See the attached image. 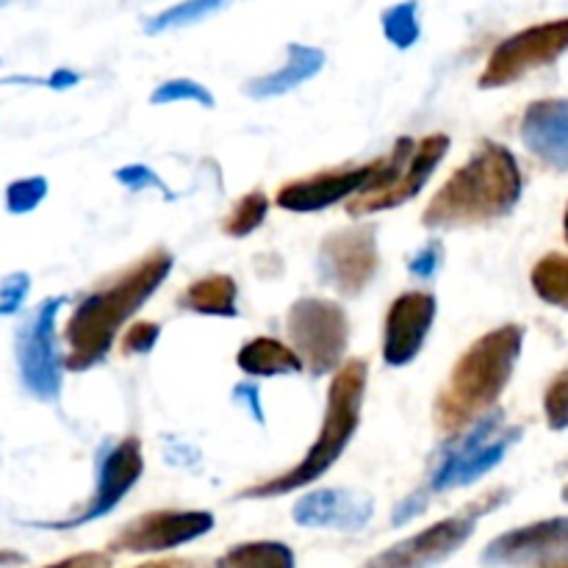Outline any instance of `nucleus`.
<instances>
[{"mask_svg":"<svg viewBox=\"0 0 568 568\" xmlns=\"http://www.w3.org/2000/svg\"><path fill=\"white\" fill-rule=\"evenodd\" d=\"M172 266L175 258L170 250L153 247L131 266L94 286L64 322V369L87 372L98 366L111 353L116 336L125 331V322L164 286Z\"/></svg>","mask_w":568,"mask_h":568,"instance_id":"1","label":"nucleus"},{"mask_svg":"<svg viewBox=\"0 0 568 568\" xmlns=\"http://www.w3.org/2000/svg\"><path fill=\"white\" fill-rule=\"evenodd\" d=\"M521 189L525 178L516 155L505 144L483 142L433 194L422 211V225L430 231L488 225L519 205Z\"/></svg>","mask_w":568,"mask_h":568,"instance_id":"2","label":"nucleus"},{"mask_svg":"<svg viewBox=\"0 0 568 568\" xmlns=\"http://www.w3.org/2000/svg\"><path fill=\"white\" fill-rule=\"evenodd\" d=\"M521 344H525V331L519 325L494 327L486 336L471 342V347L455 361L442 392L436 394L433 403L436 430L455 436L491 414L514 377Z\"/></svg>","mask_w":568,"mask_h":568,"instance_id":"3","label":"nucleus"},{"mask_svg":"<svg viewBox=\"0 0 568 568\" xmlns=\"http://www.w3.org/2000/svg\"><path fill=\"white\" fill-rule=\"evenodd\" d=\"M366 383H369V364L364 358L344 361L342 369L333 372L322 427L316 433V442L303 455V460L294 464L288 471L270 477V480L253 483L244 491H239L236 499H275L283 497V494L300 491V488L325 477L338 464L344 449L349 447V442L358 433L361 410H364L366 399Z\"/></svg>","mask_w":568,"mask_h":568,"instance_id":"4","label":"nucleus"},{"mask_svg":"<svg viewBox=\"0 0 568 568\" xmlns=\"http://www.w3.org/2000/svg\"><path fill=\"white\" fill-rule=\"evenodd\" d=\"M449 148L453 139L447 133H427L422 139L399 136L383 159L372 161V175L347 200V214L353 220H364L419 197L433 172L447 159Z\"/></svg>","mask_w":568,"mask_h":568,"instance_id":"5","label":"nucleus"},{"mask_svg":"<svg viewBox=\"0 0 568 568\" xmlns=\"http://www.w3.org/2000/svg\"><path fill=\"white\" fill-rule=\"evenodd\" d=\"M521 433L525 430L519 425L505 422V410L494 408L491 414L449 436V442L438 447L436 460L430 464V475L419 488L433 499L436 494H447L453 488H466L483 480L488 471L503 464L510 447L519 444Z\"/></svg>","mask_w":568,"mask_h":568,"instance_id":"6","label":"nucleus"},{"mask_svg":"<svg viewBox=\"0 0 568 568\" xmlns=\"http://www.w3.org/2000/svg\"><path fill=\"white\" fill-rule=\"evenodd\" d=\"M510 491L508 488H494L486 491L483 497H477L475 503L466 505L458 514L447 516V519L436 521V525L425 527L416 536L403 538L394 547L383 549L375 558H369L358 568H433L442 566L444 560L453 558L460 547H466L471 536L477 530V521L483 516L494 514L497 508H503L508 503Z\"/></svg>","mask_w":568,"mask_h":568,"instance_id":"7","label":"nucleus"},{"mask_svg":"<svg viewBox=\"0 0 568 568\" xmlns=\"http://www.w3.org/2000/svg\"><path fill=\"white\" fill-rule=\"evenodd\" d=\"M286 336L311 377L333 375L347 358L349 316L333 300L300 297L286 314Z\"/></svg>","mask_w":568,"mask_h":568,"instance_id":"8","label":"nucleus"},{"mask_svg":"<svg viewBox=\"0 0 568 568\" xmlns=\"http://www.w3.org/2000/svg\"><path fill=\"white\" fill-rule=\"evenodd\" d=\"M67 303L64 294L42 300L33 308V314L17 327L14 336V358L20 369V383L33 399L39 403H55L64 386V358H61L59 336H55V320H59L61 305Z\"/></svg>","mask_w":568,"mask_h":568,"instance_id":"9","label":"nucleus"},{"mask_svg":"<svg viewBox=\"0 0 568 568\" xmlns=\"http://www.w3.org/2000/svg\"><path fill=\"white\" fill-rule=\"evenodd\" d=\"M144 475V455L142 442L136 436L120 438L116 444L103 447L98 458V469H94V488L92 497L81 505L72 516L59 521H31V527H42V530H75V527L98 521L109 516L128 494L133 491Z\"/></svg>","mask_w":568,"mask_h":568,"instance_id":"10","label":"nucleus"},{"mask_svg":"<svg viewBox=\"0 0 568 568\" xmlns=\"http://www.w3.org/2000/svg\"><path fill=\"white\" fill-rule=\"evenodd\" d=\"M381 270L377 253V225L358 222V225L338 227L327 233L316 253V272L325 286L342 297H358L375 281Z\"/></svg>","mask_w":568,"mask_h":568,"instance_id":"11","label":"nucleus"},{"mask_svg":"<svg viewBox=\"0 0 568 568\" xmlns=\"http://www.w3.org/2000/svg\"><path fill=\"white\" fill-rule=\"evenodd\" d=\"M568 50V17L530 26L514 37L503 39L488 55V64L480 75V89H503L521 81L532 70L558 61Z\"/></svg>","mask_w":568,"mask_h":568,"instance_id":"12","label":"nucleus"},{"mask_svg":"<svg viewBox=\"0 0 568 568\" xmlns=\"http://www.w3.org/2000/svg\"><path fill=\"white\" fill-rule=\"evenodd\" d=\"M216 519L209 510H150L122 525L109 541L111 555H150L178 549L214 530Z\"/></svg>","mask_w":568,"mask_h":568,"instance_id":"13","label":"nucleus"},{"mask_svg":"<svg viewBox=\"0 0 568 568\" xmlns=\"http://www.w3.org/2000/svg\"><path fill=\"white\" fill-rule=\"evenodd\" d=\"M436 314V294L422 292V288L403 292L397 300H392L386 320H383V361L386 366L403 369L419 358Z\"/></svg>","mask_w":568,"mask_h":568,"instance_id":"14","label":"nucleus"},{"mask_svg":"<svg viewBox=\"0 0 568 568\" xmlns=\"http://www.w3.org/2000/svg\"><path fill=\"white\" fill-rule=\"evenodd\" d=\"M568 558V516L536 521L503 532L483 549L486 566H527Z\"/></svg>","mask_w":568,"mask_h":568,"instance_id":"15","label":"nucleus"},{"mask_svg":"<svg viewBox=\"0 0 568 568\" xmlns=\"http://www.w3.org/2000/svg\"><path fill=\"white\" fill-rule=\"evenodd\" d=\"M375 516V499L355 488H314L294 503V525L308 530L358 532Z\"/></svg>","mask_w":568,"mask_h":568,"instance_id":"16","label":"nucleus"},{"mask_svg":"<svg viewBox=\"0 0 568 568\" xmlns=\"http://www.w3.org/2000/svg\"><path fill=\"white\" fill-rule=\"evenodd\" d=\"M369 175L372 164L311 172V175L283 183L275 194V203L277 209L292 211V214H316V211H325L342 200L353 197Z\"/></svg>","mask_w":568,"mask_h":568,"instance_id":"17","label":"nucleus"},{"mask_svg":"<svg viewBox=\"0 0 568 568\" xmlns=\"http://www.w3.org/2000/svg\"><path fill=\"white\" fill-rule=\"evenodd\" d=\"M525 148L558 172H568V98L532 100L521 114Z\"/></svg>","mask_w":568,"mask_h":568,"instance_id":"18","label":"nucleus"},{"mask_svg":"<svg viewBox=\"0 0 568 568\" xmlns=\"http://www.w3.org/2000/svg\"><path fill=\"white\" fill-rule=\"evenodd\" d=\"M325 64H327V55L322 48H314V44L288 42L286 64L277 67V70H272V72H266V75L250 78V81L244 83V94L253 100L281 98V94L294 92L297 87L308 83L311 78L320 75L322 67Z\"/></svg>","mask_w":568,"mask_h":568,"instance_id":"19","label":"nucleus"},{"mask_svg":"<svg viewBox=\"0 0 568 568\" xmlns=\"http://www.w3.org/2000/svg\"><path fill=\"white\" fill-rule=\"evenodd\" d=\"M178 308L200 316H239V286L225 272H211L189 283L178 297Z\"/></svg>","mask_w":568,"mask_h":568,"instance_id":"20","label":"nucleus"},{"mask_svg":"<svg viewBox=\"0 0 568 568\" xmlns=\"http://www.w3.org/2000/svg\"><path fill=\"white\" fill-rule=\"evenodd\" d=\"M236 366L247 377L258 381V377H283V375H300L303 372V361L297 358L288 344L272 336H255L242 344L236 353Z\"/></svg>","mask_w":568,"mask_h":568,"instance_id":"21","label":"nucleus"},{"mask_svg":"<svg viewBox=\"0 0 568 568\" xmlns=\"http://www.w3.org/2000/svg\"><path fill=\"white\" fill-rule=\"evenodd\" d=\"M214 568H297V560L283 541H247L227 549Z\"/></svg>","mask_w":568,"mask_h":568,"instance_id":"22","label":"nucleus"},{"mask_svg":"<svg viewBox=\"0 0 568 568\" xmlns=\"http://www.w3.org/2000/svg\"><path fill=\"white\" fill-rule=\"evenodd\" d=\"M532 292L547 305L568 311V255L549 253L532 266L530 272Z\"/></svg>","mask_w":568,"mask_h":568,"instance_id":"23","label":"nucleus"},{"mask_svg":"<svg viewBox=\"0 0 568 568\" xmlns=\"http://www.w3.org/2000/svg\"><path fill=\"white\" fill-rule=\"evenodd\" d=\"M233 0H181V3L170 6V9L159 11L155 17H150L144 22V33H164L175 31V28L194 26V22H203L205 17L220 14L225 6H231Z\"/></svg>","mask_w":568,"mask_h":568,"instance_id":"24","label":"nucleus"},{"mask_svg":"<svg viewBox=\"0 0 568 568\" xmlns=\"http://www.w3.org/2000/svg\"><path fill=\"white\" fill-rule=\"evenodd\" d=\"M266 211H270V197L261 189H253L244 197H239L233 209L227 211L225 220H222V233L231 239L250 236V233H255L264 225Z\"/></svg>","mask_w":568,"mask_h":568,"instance_id":"25","label":"nucleus"},{"mask_svg":"<svg viewBox=\"0 0 568 568\" xmlns=\"http://www.w3.org/2000/svg\"><path fill=\"white\" fill-rule=\"evenodd\" d=\"M383 37L394 44L397 50H408L419 42L422 26H419V3L416 0H403V3L388 6L381 14Z\"/></svg>","mask_w":568,"mask_h":568,"instance_id":"26","label":"nucleus"},{"mask_svg":"<svg viewBox=\"0 0 568 568\" xmlns=\"http://www.w3.org/2000/svg\"><path fill=\"white\" fill-rule=\"evenodd\" d=\"M150 103L153 105H170V103H194L203 105V109H214V94L209 92V87H203L200 81L192 78H172L155 87V92L150 94Z\"/></svg>","mask_w":568,"mask_h":568,"instance_id":"27","label":"nucleus"},{"mask_svg":"<svg viewBox=\"0 0 568 568\" xmlns=\"http://www.w3.org/2000/svg\"><path fill=\"white\" fill-rule=\"evenodd\" d=\"M48 178L31 175L20 178V181H11L6 186V211L14 216L31 214L33 209H39L44 197H48Z\"/></svg>","mask_w":568,"mask_h":568,"instance_id":"28","label":"nucleus"},{"mask_svg":"<svg viewBox=\"0 0 568 568\" xmlns=\"http://www.w3.org/2000/svg\"><path fill=\"white\" fill-rule=\"evenodd\" d=\"M544 414L552 430H566L568 427V366L552 377V383L544 392Z\"/></svg>","mask_w":568,"mask_h":568,"instance_id":"29","label":"nucleus"},{"mask_svg":"<svg viewBox=\"0 0 568 568\" xmlns=\"http://www.w3.org/2000/svg\"><path fill=\"white\" fill-rule=\"evenodd\" d=\"M114 181L122 183L128 192H144V189H155V192L164 194V200H175V194H172L170 186L161 181L159 172L150 170V166H144V164L120 166V170H114Z\"/></svg>","mask_w":568,"mask_h":568,"instance_id":"30","label":"nucleus"},{"mask_svg":"<svg viewBox=\"0 0 568 568\" xmlns=\"http://www.w3.org/2000/svg\"><path fill=\"white\" fill-rule=\"evenodd\" d=\"M161 338V325L150 320H139L133 325H128V331L122 333L120 349L125 355H148L153 353L155 344Z\"/></svg>","mask_w":568,"mask_h":568,"instance_id":"31","label":"nucleus"},{"mask_svg":"<svg viewBox=\"0 0 568 568\" xmlns=\"http://www.w3.org/2000/svg\"><path fill=\"white\" fill-rule=\"evenodd\" d=\"M31 292V275L28 272H11L0 281V316H14Z\"/></svg>","mask_w":568,"mask_h":568,"instance_id":"32","label":"nucleus"},{"mask_svg":"<svg viewBox=\"0 0 568 568\" xmlns=\"http://www.w3.org/2000/svg\"><path fill=\"white\" fill-rule=\"evenodd\" d=\"M442 264H444V244L438 242V239H433V242H427L425 247L410 258L408 272L414 277H419V281H430V277L438 275Z\"/></svg>","mask_w":568,"mask_h":568,"instance_id":"33","label":"nucleus"},{"mask_svg":"<svg viewBox=\"0 0 568 568\" xmlns=\"http://www.w3.org/2000/svg\"><path fill=\"white\" fill-rule=\"evenodd\" d=\"M111 566V555L105 552H78L70 555L64 560H55V564H48L42 568H109Z\"/></svg>","mask_w":568,"mask_h":568,"instance_id":"34","label":"nucleus"},{"mask_svg":"<svg viewBox=\"0 0 568 568\" xmlns=\"http://www.w3.org/2000/svg\"><path fill=\"white\" fill-rule=\"evenodd\" d=\"M233 397H236V403L247 405L250 416H253L258 425H264V408H261V397H258V388L253 386V383H239L236 388H233Z\"/></svg>","mask_w":568,"mask_h":568,"instance_id":"35","label":"nucleus"},{"mask_svg":"<svg viewBox=\"0 0 568 568\" xmlns=\"http://www.w3.org/2000/svg\"><path fill=\"white\" fill-rule=\"evenodd\" d=\"M78 81H81V75H78L75 70H70V67H61V70H55L53 75L44 78V87H50V89H55V92H61V89L75 87Z\"/></svg>","mask_w":568,"mask_h":568,"instance_id":"36","label":"nucleus"},{"mask_svg":"<svg viewBox=\"0 0 568 568\" xmlns=\"http://www.w3.org/2000/svg\"><path fill=\"white\" fill-rule=\"evenodd\" d=\"M136 568H203V564H197V560H186V558H164V560H150V564H142Z\"/></svg>","mask_w":568,"mask_h":568,"instance_id":"37","label":"nucleus"},{"mask_svg":"<svg viewBox=\"0 0 568 568\" xmlns=\"http://www.w3.org/2000/svg\"><path fill=\"white\" fill-rule=\"evenodd\" d=\"M26 564V555L14 552V549H0V568L3 566H20Z\"/></svg>","mask_w":568,"mask_h":568,"instance_id":"38","label":"nucleus"},{"mask_svg":"<svg viewBox=\"0 0 568 568\" xmlns=\"http://www.w3.org/2000/svg\"><path fill=\"white\" fill-rule=\"evenodd\" d=\"M538 568H568V558H560V560H549V564H541Z\"/></svg>","mask_w":568,"mask_h":568,"instance_id":"39","label":"nucleus"},{"mask_svg":"<svg viewBox=\"0 0 568 568\" xmlns=\"http://www.w3.org/2000/svg\"><path fill=\"white\" fill-rule=\"evenodd\" d=\"M564 233H566V242H568V205H566V214H564Z\"/></svg>","mask_w":568,"mask_h":568,"instance_id":"40","label":"nucleus"},{"mask_svg":"<svg viewBox=\"0 0 568 568\" xmlns=\"http://www.w3.org/2000/svg\"><path fill=\"white\" fill-rule=\"evenodd\" d=\"M564 499H566V503H568V486L564 488Z\"/></svg>","mask_w":568,"mask_h":568,"instance_id":"41","label":"nucleus"}]
</instances>
